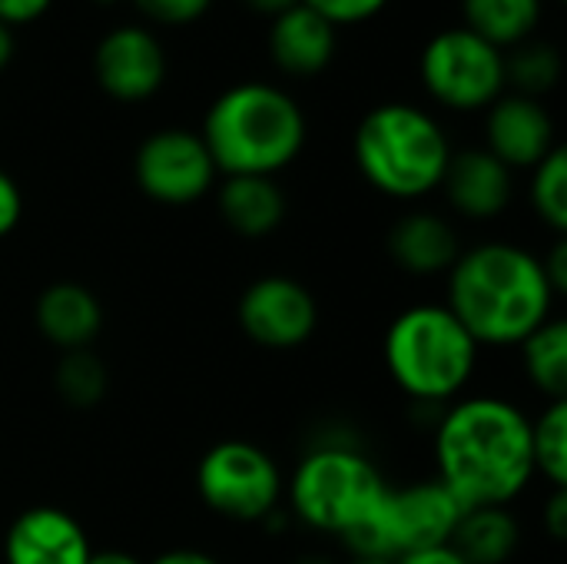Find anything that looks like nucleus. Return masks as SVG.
Wrapping results in <instances>:
<instances>
[{
    "instance_id": "21",
    "label": "nucleus",
    "mask_w": 567,
    "mask_h": 564,
    "mask_svg": "<svg viewBox=\"0 0 567 564\" xmlns=\"http://www.w3.org/2000/svg\"><path fill=\"white\" fill-rule=\"evenodd\" d=\"M518 349V366L525 382L535 396L545 402L567 399V319L551 316L545 326H538Z\"/></svg>"
},
{
    "instance_id": "2",
    "label": "nucleus",
    "mask_w": 567,
    "mask_h": 564,
    "mask_svg": "<svg viewBox=\"0 0 567 564\" xmlns=\"http://www.w3.org/2000/svg\"><path fill=\"white\" fill-rule=\"evenodd\" d=\"M442 302L482 349H515L558 316V296L542 269V253L512 239L465 246L445 273Z\"/></svg>"
},
{
    "instance_id": "23",
    "label": "nucleus",
    "mask_w": 567,
    "mask_h": 564,
    "mask_svg": "<svg viewBox=\"0 0 567 564\" xmlns=\"http://www.w3.org/2000/svg\"><path fill=\"white\" fill-rule=\"evenodd\" d=\"M468 30L492 47L522 43L542 17V0H462Z\"/></svg>"
},
{
    "instance_id": "18",
    "label": "nucleus",
    "mask_w": 567,
    "mask_h": 564,
    "mask_svg": "<svg viewBox=\"0 0 567 564\" xmlns=\"http://www.w3.org/2000/svg\"><path fill=\"white\" fill-rule=\"evenodd\" d=\"M269 53L289 76H316L336 53V27L312 7L296 3L292 10L272 17Z\"/></svg>"
},
{
    "instance_id": "35",
    "label": "nucleus",
    "mask_w": 567,
    "mask_h": 564,
    "mask_svg": "<svg viewBox=\"0 0 567 564\" xmlns=\"http://www.w3.org/2000/svg\"><path fill=\"white\" fill-rule=\"evenodd\" d=\"M86 564H146L136 552H126V548H93L90 562Z\"/></svg>"
},
{
    "instance_id": "20",
    "label": "nucleus",
    "mask_w": 567,
    "mask_h": 564,
    "mask_svg": "<svg viewBox=\"0 0 567 564\" xmlns=\"http://www.w3.org/2000/svg\"><path fill=\"white\" fill-rule=\"evenodd\" d=\"M452 545L468 564H512L525 545V525L508 505L465 509Z\"/></svg>"
},
{
    "instance_id": "17",
    "label": "nucleus",
    "mask_w": 567,
    "mask_h": 564,
    "mask_svg": "<svg viewBox=\"0 0 567 564\" xmlns=\"http://www.w3.org/2000/svg\"><path fill=\"white\" fill-rule=\"evenodd\" d=\"M103 319L100 296L76 279H56L43 286L33 302V326L56 352L93 349L103 332Z\"/></svg>"
},
{
    "instance_id": "24",
    "label": "nucleus",
    "mask_w": 567,
    "mask_h": 564,
    "mask_svg": "<svg viewBox=\"0 0 567 564\" xmlns=\"http://www.w3.org/2000/svg\"><path fill=\"white\" fill-rule=\"evenodd\" d=\"M532 455L535 479L548 489H567V399L545 402L532 416Z\"/></svg>"
},
{
    "instance_id": "25",
    "label": "nucleus",
    "mask_w": 567,
    "mask_h": 564,
    "mask_svg": "<svg viewBox=\"0 0 567 564\" xmlns=\"http://www.w3.org/2000/svg\"><path fill=\"white\" fill-rule=\"evenodd\" d=\"M528 203L535 209V216L555 233H567V153L561 146H555L535 170H532V183H528Z\"/></svg>"
},
{
    "instance_id": "38",
    "label": "nucleus",
    "mask_w": 567,
    "mask_h": 564,
    "mask_svg": "<svg viewBox=\"0 0 567 564\" xmlns=\"http://www.w3.org/2000/svg\"><path fill=\"white\" fill-rule=\"evenodd\" d=\"M289 564H339L332 555H326V552H306V555H296Z\"/></svg>"
},
{
    "instance_id": "6",
    "label": "nucleus",
    "mask_w": 567,
    "mask_h": 564,
    "mask_svg": "<svg viewBox=\"0 0 567 564\" xmlns=\"http://www.w3.org/2000/svg\"><path fill=\"white\" fill-rule=\"evenodd\" d=\"M362 180L402 203L432 196L452 160V143L439 120L412 103H382L362 116L352 136Z\"/></svg>"
},
{
    "instance_id": "16",
    "label": "nucleus",
    "mask_w": 567,
    "mask_h": 564,
    "mask_svg": "<svg viewBox=\"0 0 567 564\" xmlns=\"http://www.w3.org/2000/svg\"><path fill=\"white\" fill-rule=\"evenodd\" d=\"M462 249L465 243L458 226L435 209L402 213L385 236V253L392 266L412 279H445Z\"/></svg>"
},
{
    "instance_id": "3",
    "label": "nucleus",
    "mask_w": 567,
    "mask_h": 564,
    "mask_svg": "<svg viewBox=\"0 0 567 564\" xmlns=\"http://www.w3.org/2000/svg\"><path fill=\"white\" fill-rule=\"evenodd\" d=\"M482 346L445 302H412L382 332L389 382L422 409H445L462 399L478 372Z\"/></svg>"
},
{
    "instance_id": "28",
    "label": "nucleus",
    "mask_w": 567,
    "mask_h": 564,
    "mask_svg": "<svg viewBox=\"0 0 567 564\" xmlns=\"http://www.w3.org/2000/svg\"><path fill=\"white\" fill-rule=\"evenodd\" d=\"M306 7H312L319 17H326L332 27L339 23H359L375 17L389 0H302Z\"/></svg>"
},
{
    "instance_id": "15",
    "label": "nucleus",
    "mask_w": 567,
    "mask_h": 564,
    "mask_svg": "<svg viewBox=\"0 0 567 564\" xmlns=\"http://www.w3.org/2000/svg\"><path fill=\"white\" fill-rule=\"evenodd\" d=\"M455 216L468 223H492L508 213L515 199V173L485 146L452 153L442 186Z\"/></svg>"
},
{
    "instance_id": "7",
    "label": "nucleus",
    "mask_w": 567,
    "mask_h": 564,
    "mask_svg": "<svg viewBox=\"0 0 567 564\" xmlns=\"http://www.w3.org/2000/svg\"><path fill=\"white\" fill-rule=\"evenodd\" d=\"M462 512L458 499L435 475L405 485L389 482L375 509L339 545L349 558L399 562L402 555L452 542Z\"/></svg>"
},
{
    "instance_id": "27",
    "label": "nucleus",
    "mask_w": 567,
    "mask_h": 564,
    "mask_svg": "<svg viewBox=\"0 0 567 564\" xmlns=\"http://www.w3.org/2000/svg\"><path fill=\"white\" fill-rule=\"evenodd\" d=\"M150 20L156 23H169V27H186L196 23L213 0H133Z\"/></svg>"
},
{
    "instance_id": "34",
    "label": "nucleus",
    "mask_w": 567,
    "mask_h": 564,
    "mask_svg": "<svg viewBox=\"0 0 567 564\" xmlns=\"http://www.w3.org/2000/svg\"><path fill=\"white\" fill-rule=\"evenodd\" d=\"M395 564H468L458 548L452 542L445 545H432V548H422V552H412V555H402Z\"/></svg>"
},
{
    "instance_id": "39",
    "label": "nucleus",
    "mask_w": 567,
    "mask_h": 564,
    "mask_svg": "<svg viewBox=\"0 0 567 564\" xmlns=\"http://www.w3.org/2000/svg\"><path fill=\"white\" fill-rule=\"evenodd\" d=\"M346 564H395L389 558H346Z\"/></svg>"
},
{
    "instance_id": "1",
    "label": "nucleus",
    "mask_w": 567,
    "mask_h": 564,
    "mask_svg": "<svg viewBox=\"0 0 567 564\" xmlns=\"http://www.w3.org/2000/svg\"><path fill=\"white\" fill-rule=\"evenodd\" d=\"M432 462L462 509H515L538 482L532 412L498 392H465L435 412Z\"/></svg>"
},
{
    "instance_id": "8",
    "label": "nucleus",
    "mask_w": 567,
    "mask_h": 564,
    "mask_svg": "<svg viewBox=\"0 0 567 564\" xmlns=\"http://www.w3.org/2000/svg\"><path fill=\"white\" fill-rule=\"evenodd\" d=\"M193 489L206 512L233 525H262L282 509L286 469L252 439L213 442L193 472Z\"/></svg>"
},
{
    "instance_id": "10",
    "label": "nucleus",
    "mask_w": 567,
    "mask_h": 564,
    "mask_svg": "<svg viewBox=\"0 0 567 564\" xmlns=\"http://www.w3.org/2000/svg\"><path fill=\"white\" fill-rule=\"evenodd\" d=\"M316 293L286 273L256 276L236 299L239 332L266 352H296L312 342L319 329Z\"/></svg>"
},
{
    "instance_id": "13",
    "label": "nucleus",
    "mask_w": 567,
    "mask_h": 564,
    "mask_svg": "<svg viewBox=\"0 0 567 564\" xmlns=\"http://www.w3.org/2000/svg\"><path fill=\"white\" fill-rule=\"evenodd\" d=\"M100 86L120 103L150 100L166 80V53L159 40L143 27L110 30L93 57Z\"/></svg>"
},
{
    "instance_id": "14",
    "label": "nucleus",
    "mask_w": 567,
    "mask_h": 564,
    "mask_svg": "<svg viewBox=\"0 0 567 564\" xmlns=\"http://www.w3.org/2000/svg\"><path fill=\"white\" fill-rule=\"evenodd\" d=\"M555 140V120L535 96L508 93L498 96L488 106L485 120V150L502 160L512 173L515 170H535L551 150Z\"/></svg>"
},
{
    "instance_id": "31",
    "label": "nucleus",
    "mask_w": 567,
    "mask_h": 564,
    "mask_svg": "<svg viewBox=\"0 0 567 564\" xmlns=\"http://www.w3.org/2000/svg\"><path fill=\"white\" fill-rule=\"evenodd\" d=\"M542 269H545V276H548V283H551V289H555V296L561 299V296L567 293V243H565V236H555L551 249H548V253H542Z\"/></svg>"
},
{
    "instance_id": "32",
    "label": "nucleus",
    "mask_w": 567,
    "mask_h": 564,
    "mask_svg": "<svg viewBox=\"0 0 567 564\" xmlns=\"http://www.w3.org/2000/svg\"><path fill=\"white\" fill-rule=\"evenodd\" d=\"M50 3L53 0H0V23H7V27L30 23L37 17H43Z\"/></svg>"
},
{
    "instance_id": "36",
    "label": "nucleus",
    "mask_w": 567,
    "mask_h": 564,
    "mask_svg": "<svg viewBox=\"0 0 567 564\" xmlns=\"http://www.w3.org/2000/svg\"><path fill=\"white\" fill-rule=\"evenodd\" d=\"M252 10H259V13H269V17H279V13H286V10H292L296 3H302V0H246Z\"/></svg>"
},
{
    "instance_id": "40",
    "label": "nucleus",
    "mask_w": 567,
    "mask_h": 564,
    "mask_svg": "<svg viewBox=\"0 0 567 564\" xmlns=\"http://www.w3.org/2000/svg\"><path fill=\"white\" fill-rule=\"evenodd\" d=\"M100 3H116V0H100Z\"/></svg>"
},
{
    "instance_id": "9",
    "label": "nucleus",
    "mask_w": 567,
    "mask_h": 564,
    "mask_svg": "<svg viewBox=\"0 0 567 564\" xmlns=\"http://www.w3.org/2000/svg\"><path fill=\"white\" fill-rule=\"evenodd\" d=\"M422 83L449 110H488L505 90V57L468 27H452L425 43Z\"/></svg>"
},
{
    "instance_id": "26",
    "label": "nucleus",
    "mask_w": 567,
    "mask_h": 564,
    "mask_svg": "<svg viewBox=\"0 0 567 564\" xmlns=\"http://www.w3.org/2000/svg\"><path fill=\"white\" fill-rule=\"evenodd\" d=\"M561 76V57L548 43H525L515 57H505V83H515L522 96L548 93Z\"/></svg>"
},
{
    "instance_id": "19",
    "label": "nucleus",
    "mask_w": 567,
    "mask_h": 564,
    "mask_svg": "<svg viewBox=\"0 0 567 564\" xmlns=\"http://www.w3.org/2000/svg\"><path fill=\"white\" fill-rule=\"evenodd\" d=\"M216 209L239 239L272 236L289 213L276 176H226L216 186Z\"/></svg>"
},
{
    "instance_id": "37",
    "label": "nucleus",
    "mask_w": 567,
    "mask_h": 564,
    "mask_svg": "<svg viewBox=\"0 0 567 564\" xmlns=\"http://www.w3.org/2000/svg\"><path fill=\"white\" fill-rule=\"evenodd\" d=\"M10 60H13V27L0 23V73L7 70Z\"/></svg>"
},
{
    "instance_id": "11",
    "label": "nucleus",
    "mask_w": 567,
    "mask_h": 564,
    "mask_svg": "<svg viewBox=\"0 0 567 564\" xmlns=\"http://www.w3.org/2000/svg\"><path fill=\"white\" fill-rule=\"evenodd\" d=\"M216 163L193 130H156L133 156V180L140 193L159 206H189L216 189Z\"/></svg>"
},
{
    "instance_id": "22",
    "label": "nucleus",
    "mask_w": 567,
    "mask_h": 564,
    "mask_svg": "<svg viewBox=\"0 0 567 564\" xmlns=\"http://www.w3.org/2000/svg\"><path fill=\"white\" fill-rule=\"evenodd\" d=\"M53 396L73 409V412H90L103 406L110 392V369L93 349H76V352H60L53 366Z\"/></svg>"
},
{
    "instance_id": "30",
    "label": "nucleus",
    "mask_w": 567,
    "mask_h": 564,
    "mask_svg": "<svg viewBox=\"0 0 567 564\" xmlns=\"http://www.w3.org/2000/svg\"><path fill=\"white\" fill-rule=\"evenodd\" d=\"M542 532L561 545L567 539V489H548L545 509H542Z\"/></svg>"
},
{
    "instance_id": "12",
    "label": "nucleus",
    "mask_w": 567,
    "mask_h": 564,
    "mask_svg": "<svg viewBox=\"0 0 567 564\" xmlns=\"http://www.w3.org/2000/svg\"><path fill=\"white\" fill-rule=\"evenodd\" d=\"M86 525L63 505L20 509L0 535V564H86L93 555Z\"/></svg>"
},
{
    "instance_id": "4",
    "label": "nucleus",
    "mask_w": 567,
    "mask_h": 564,
    "mask_svg": "<svg viewBox=\"0 0 567 564\" xmlns=\"http://www.w3.org/2000/svg\"><path fill=\"white\" fill-rule=\"evenodd\" d=\"M302 106L272 83L223 90L203 120V143L223 176H276L306 146Z\"/></svg>"
},
{
    "instance_id": "33",
    "label": "nucleus",
    "mask_w": 567,
    "mask_h": 564,
    "mask_svg": "<svg viewBox=\"0 0 567 564\" xmlns=\"http://www.w3.org/2000/svg\"><path fill=\"white\" fill-rule=\"evenodd\" d=\"M146 564H226L219 555L206 552V548H193V545H176L166 548L153 558H146Z\"/></svg>"
},
{
    "instance_id": "29",
    "label": "nucleus",
    "mask_w": 567,
    "mask_h": 564,
    "mask_svg": "<svg viewBox=\"0 0 567 564\" xmlns=\"http://www.w3.org/2000/svg\"><path fill=\"white\" fill-rule=\"evenodd\" d=\"M23 219V193L17 186V180L0 170V239H7Z\"/></svg>"
},
{
    "instance_id": "5",
    "label": "nucleus",
    "mask_w": 567,
    "mask_h": 564,
    "mask_svg": "<svg viewBox=\"0 0 567 564\" xmlns=\"http://www.w3.org/2000/svg\"><path fill=\"white\" fill-rule=\"evenodd\" d=\"M385 489L382 465L355 439L322 435L286 472L282 509L306 532L342 542L375 509Z\"/></svg>"
}]
</instances>
